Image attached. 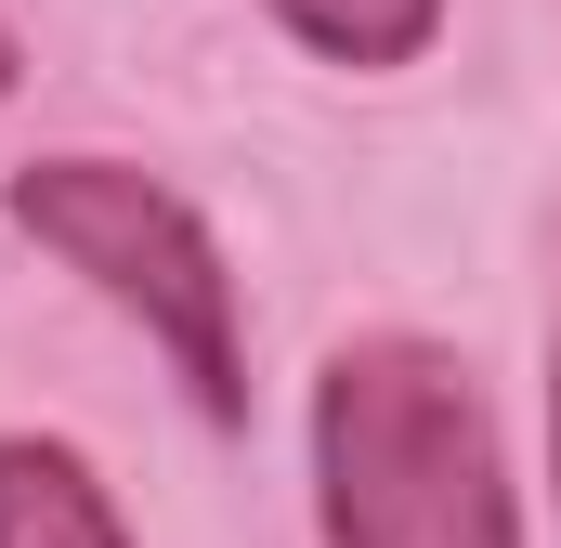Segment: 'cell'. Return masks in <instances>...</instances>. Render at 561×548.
<instances>
[{"label": "cell", "instance_id": "1", "mask_svg": "<svg viewBox=\"0 0 561 548\" xmlns=\"http://www.w3.org/2000/svg\"><path fill=\"white\" fill-rule=\"evenodd\" d=\"M313 536L327 548H523L483 379L419 327H353L313 366Z\"/></svg>", "mask_w": 561, "mask_h": 548}, {"label": "cell", "instance_id": "2", "mask_svg": "<svg viewBox=\"0 0 561 548\" xmlns=\"http://www.w3.org/2000/svg\"><path fill=\"white\" fill-rule=\"evenodd\" d=\"M0 209H13L26 249H53L105 313H131L144 340L170 353L183 406L209 418V431L249 418V313H236V262H222V236H209V209H196L183 183H157L144 157L66 144V157H26V170L0 183Z\"/></svg>", "mask_w": 561, "mask_h": 548}, {"label": "cell", "instance_id": "3", "mask_svg": "<svg viewBox=\"0 0 561 548\" xmlns=\"http://www.w3.org/2000/svg\"><path fill=\"white\" fill-rule=\"evenodd\" d=\"M0 548H131L105 470L66 431H0Z\"/></svg>", "mask_w": 561, "mask_h": 548}, {"label": "cell", "instance_id": "4", "mask_svg": "<svg viewBox=\"0 0 561 548\" xmlns=\"http://www.w3.org/2000/svg\"><path fill=\"white\" fill-rule=\"evenodd\" d=\"M300 53H327V66H353V79H392V66H419L431 39H444V0H262Z\"/></svg>", "mask_w": 561, "mask_h": 548}, {"label": "cell", "instance_id": "5", "mask_svg": "<svg viewBox=\"0 0 561 548\" xmlns=\"http://www.w3.org/2000/svg\"><path fill=\"white\" fill-rule=\"evenodd\" d=\"M549 496H561V313H549Z\"/></svg>", "mask_w": 561, "mask_h": 548}, {"label": "cell", "instance_id": "6", "mask_svg": "<svg viewBox=\"0 0 561 548\" xmlns=\"http://www.w3.org/2000/svg\"><path fill=\"white\" fill-rule=\"evenodd\" d=\"M13 79H26V39H13V13H0V92H13Z\"/></svg>", "mask_w": 561, "mask_h": 548}]
</instances>
